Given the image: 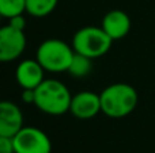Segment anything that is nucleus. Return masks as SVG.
<instances>
[{
	"label": "nucleus",
	"mask_w": 155,
	"mask_h": 153,
	"mask_svg": "<svg viewBox=\"0 0 155 153\" xmlns=\"http://www.w3.org/2000/svg\"><path fill=\"white\" fill-rule=\"evenodd\" d=\"M71 100L70 89L56 79H45L35 88L34 106L48 115H63L70 111Z\"/></svg>",
	"instance_id": "f257e3e1"
},
{
	"label": "nucleus",
	"mask_w": 155,
	"mask_h": 153,
	"mask_svg": "<svg viewBox=\"0 0 155 153\" xmlns=\"http://www.w3.org/2000/svg\"><path fill=\"white\" fill-rule=\"evenodd\" d=\"M102 113L109 118H124L136 108L139 96L136 89L127 83L107 86L99 94Z\"/></svg>",
	"instance_id": "f03ea898"
},
{
	"label": "nucleus",
	"mask_w": 155,
	"mask_h": 153,
	"mask_svg": "<svg viewBox=\"0 0 155 153\" xmlns=\"http://www.w3.org/2000/svg\"><path fill=\"white\" fill-rule=\"evenodd\" d=\"M75 50L72 45L56 38L46 39L38 46L35 60L42 65L46 72L61 73L67 72L70 68L71 60H72Z\"/></svg>",
	"instance_id": "7ed1b4c3"
},
{
	"label": "nucleus",
	"mask_w": 155,
	"mask_h": 153,
	"mask_svg": "<svg viewBox=\"0 0 155 153\" xmlns=\"http://www.w3.org/2000/svg\"><path fill=\"white\" fill-rule=\"evenodd\" d=\"M113 39L102 27L86 26L78 30L72 38V48L75 53L83 54L88 58H99L112 48Z\"/></svg>",
	"instance_id": "20e7f679"
},
{
	"label": "nucleus",
	"mask_w": 155,
	"mask_h": 153,
	"mask_svg": "<svg viewBox=\"0 0 155 153\" xmlns=\"http://www.w3.org/2000/svg\"><path fill=\"white\" fill-rule=\"evenodd\" d=\"M15 153H51L52 142L44 130L23 126L12 137Z\"/></svg>",
	"instance_id": "39448f33"
},
{
	"label": "nucleus",
	"mask_w": 155,
	"mask_h": 153,
	"mask_svg": "<svg viewBox=\"0 0 155 153\" xmlns=\"http://www.w3.org/2000/svg\"><path fill=\"white\" fill-rule=\"evenodd\" d=\"M26 48V35L23 30L11 24L0 27V62H11L19 58Z\"/></svg>",
	"instance_id": "423d86ee"
},
{
	"label": "nucleus",
	"mask_w": 155,
	"mask_h": 153,
	"mask_svg": "<svg viewBox=\"0 0 155 153\" xmlns=\"http://www.w3.org/2000/svg\"><path fill=\"white\" fill-rule=\"evenodd\" d=\"M70 113L78 119L94 118L99 113H102L101 96L91 91H83L74 95L70 106Z\"/></svg>",
	"instance_id": "0eeeda50"
},
{
	"label": "nucleus",
	"mask_w": 155,
	"mask_h": 153,
	"mask_svg": "<svg viewBox=\"0 0 155 153\" xmlns=\"http://www.w3.org/2000/svg\"><path fill=\"white\" fill-rule=\"evenodd\" d=\"M23 127L21 108L10 100H0V136L14 137Z\"/></svg>",
	"instance_id": "6e6552de"
},
{
	"label": "nucleus",
	"mask_w": 155,
	"mask_h": 153,
	"mask_svg": "<svg viewBox=\"0 0 155 153\" xmlns=\"http://www.w3.org/2000/svg\"><path fill=\"white\" fill-rule=\"evenodd\" d=\"M45 72L37 60H23L16 67L15 79L23 89H35L45 80Z\"/></svg>",
	"instance_id": "1a4fd4ad"
},
{
	"label": "nucleus",
	"mask_w": 155,
	"mask_h": 153,
	"mask_svg": "<svg viewBox=\"0 0 155 153\" xmlns=\"http://www.w3.org/2000/svg\"><path fill=\"white\" fill-rule=\"evenodd\" d=\"M101 27L113 41L127 37L131 30V19L121 10H112L104 16Z\"/></svg>",
	"instance_id": "9d476101"
},
{
	"label": "nucleus",
	"mask_w": 155,
	"mask_h": 153,
	"mask_svg": "<svg viewBox=\"0 0 155 153\" xmlns=\"http://www.w3.org/2000/svg\"><path fill=\"white\" fill-rule=\"evenodd\" d=\"M59 0H26V12L35 18H44L54 11Z\"/></svg>",
	"instance_id": "9b49d317"
},
{
	"label": "nucleus",
	"mask_w": 155,
	"mask_h": 153,
	"mask_svg": "<svg viewBox=\"0 0 155 153\" xmlns=\"http://www.w3.org/2000/svg\"><path fill=\"white\" fill-rule=\"evenodd\" d=\"M91 61L93 60L88 58V57L79 54V53H75L72 60H71L70 68H68L67 72L76 79L86 77L91 72Z\"/></svg>",
	"instance_id": "f8f14e48"
},
{
	"label": "nucleus",
	"mask_w": 155,
	"mask_h": 153,
	"mask_svg": "<svg viewBox=\"0 0 155 153\" xmlns=\"http://www.w3.org/2000/svg\"><path fill=\"white\" fill-rule=\"evenodd\" d=\"M26 11V0H0V14L3 18L22 15Z\"/></svg>",
	"instance_id": "ddd939ff"
},
{
	"label": "nucleus",
	"mask_w": 155,
	"mask_h": 153,
	"mask_svg": "<svg viewBox=\"0 0 155 153\" xmlns=\"http://www.w3.org/2000/svg\"><path fill=\"white\" fill-rule=\"evenodd\" d=\"M0 153H15L12 137L0 136Z\"/></svg>",
	"instance_id": "4468645a"
},
{
	"label": "nucleus",
	"mask_w": 155,
	"mask_h": 153,
	"mask_svg": "<svg viewBox=\"0 0 155 153\" xmlns=\"http://www.w3.org/2000/svg\"><path fill=\"white\" fill-rule=\"evenodd\" d=\"M8 24H11V26L15 27V29L23 30L25 31V27H26V19L23 18V14H22V15H16V16H12V18L8 19Z\"/></svg>",
	"instance_id": "2eb2a0df"
},
{
	"label": "nucleus",
	"mask_w": 155,
	"mask_h": 153,
	"mask_svg": "<svg viewBox=\"0 0 155 153\" xmlns=\"http://www.w3.org/2000/svg\"><path fill=\"white\" fill-rule=\"evenodd\" d=\"M34 99H35V89H30L26 88L22 91V100L27 105H34Z\"/></svg>",
	"instance_id": "dca6fc26"
},
{
	"label": "nucleus",
	"mask_w": 155,
	"mask_h": 153,
	"mask_svg": "<svg viewBox=\"0 0 155 153\" xmlns=\"http://www.w3.org/2000/svg\"><path fill=\"white\" fill-rule=\"evenodd\" d=\"M2 18H3V16H2V14H0V19H2Z\"/></svg>",
	"instance_id": "f3484780"
}]
</instances>
